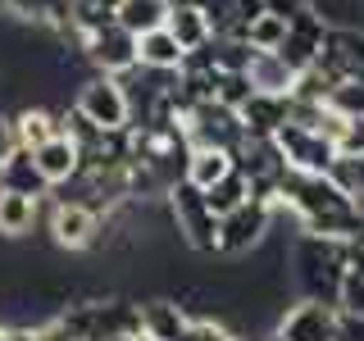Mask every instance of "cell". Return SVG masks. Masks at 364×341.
<instances>
[{
    "label": "cell",
    "mask_w": 364,
    "mask_h": 341,
    "mask_svg": "<svg viewBox=\"0 0 364 341\" xmlns=\"http://www.w3.org/2000/svg\"><path fill=\"white\" fill-rule=\"evenodd\" d=\"M278 210H291L301 232L314 237H337V242H355L364 232V219L355 200L323 173H282L278 178Z\"/></svg>",
    "instance_id": "1"
},
{
    "label": "cell",
    "mask_w": 364,
    "mask_h": 341,
    "mask_svg": "<svg viewBox=\"0 0 364 341\" xmlns=\"http://www.w3.org/2000/svg\"><path fill=\"white\" fill-rule=\"evenodd\" d=\"M291 264H296V287L305 291V301L337 305L341 273H346V242L301 232V237H296V246H291Z\"/></svg>",
    "instance_id": "2"
},
{
    "label": "cell",
    "mask_w": 364,
    "mask_h": 341,
    "mask_svg": "<svg viewBox=\"0 0 364 341\" xmlns=\"http://www.w3.org/2000/svg\"><path fill=\"white\" fill-rule=\"evenodd\" d=\"M168 196V219H173V232L187 242L196 255H219V219L205 205V191L191 187L187 178H178L173 187L164 191Z\"/></svg>",
    "instance_id": "3"
},
{
    "label": "cell",
    "mask_w": 364,
    "mask_h": 341,
    "mask_svg": "<svg viewBox=\"0 0 364 341\" xmlns=\"http://www.w3.org/2000/svg\"><path fill=\"white\" fill-rule=\"evenodd\" d=\"M73 109L82 114V119L91 123V128L100 132H119V128H132V105H128V91H123L119 77H87L82 87H77V100Z\"/></svg>",
    "instance_id": "4"
},
{
    "label": "cell",
    "mask_w": 364,
    "mask_h": 341,
    "mask_svg": "<svg viewBox=\"0 0 364 341\" xmlns=\"http://www.w3.org/2000/svg\"><path fill=\"white\" fill-rule=\"evenodd\" d=\"M182 136H187L191 151H228L232 155L242 146V119L237 109H223L219 100H200V105L187 109V123H182Z\"/></svg>",
    "instance_id": "5"
},
{
    "label": "cell",
    "mask_w": 364,
    "mask_h": 341,
    "mask_svg": "<svg viewBox=\"0 0 364 341\" xmlns=\"http://www.w3.org/2000/svg\"><path fill=\"white\" fill-rule=\"evenodd\" d=\"M341 332H346V318L337 314V305L305 301V296L273 323V341H341Z\"/></svg>",
    "instance_id": "6"
},
{
    "label": "cell",
    "mask_w": 364,
    "mask_h": 341,
    "mask_svg": "<svg viewBox=\"0 0 364 341\" xmlns=\"http://www.w3.org/2000/svg\"><path fill=\"white\" fill-rule=\"evenodd\" d=\"M273 146H278V155H282V164L291 168V173H333V141H328L323 132H314V128H301V123H282L278 132H273Z\"/></svg>",
    "instance_id": "7"
},
{
    "label": "cell",
    "mask_w": 364,
    "mask_h": 341,
    "mask_svg": "<svg viewBox=\"0 0 364 341\" xmlns=\"http://www.w3.org/2000/svg\"><path fill=\"white\" fill-rule=\"evenodd\" d=\"M273 205L264 200H246V205H237L232 214H223L219 219V255H250L259 242L269 237V227H273Z\"/></svg>",
    "instance_id": "8"
},
{
    "label": "cell",
    "mask_w": 364,
    "mask_h": 341,
    "mask_svg": "<svg viewBox=\"0 0 364 341\" xmlns=\"http://www.w3.org/2000/svg\"><path fill=\"white\" fill-rule=\"evenodd\" d=\"M82 60L105 77H123L128 68H136V37L123 32L119 23H105L100 32L82 37Z\"/></svg>",
    "instance_id": "9"
},
{
    "label": "cell",
    "mask_w": 364,
    "mask_h": 341,
    "mask_svg": "<svg viewBox=\"0 0 364 341\" xmlns=\"http://www.w3.org/2000/svg\"><path fill=\"white\" fill-rule=\"evenodd\" d=\"M323 41H328V23L318 18L314 9H305V14L287 18V37H282V45L273 55H278L291 73H305V68L323 55Z\"/></svg>",
    "instance_id": "10"
},
{
    "label": "cell",
    "mask_w": 364,
    "mask_h": 341,
    "mask_svg": "<svg viewBox=\"0 0 364 341\" xmlns=\"http://www.w3.org/2000/svg\"><path fill=\"white\" fill-rule=\"evenodd\" d=\"M50 237L60 250H91L100 237V214L91 205H77V200H60L50 210Z\"/></svg>",
    "instance_id": "11"
},
{
    "label": "cell",
    "mask_w": 364,
    "mask_h": 341,
    "mask_svg": "<svg viewBox=\"0 0 364 341\" xmlns=\"http://www.w3.org/2000/svg\"><path fill=\"white\" fill-rule=\"evenodd\" d=\"M337 82H364V28H328L323 55Z\"/></svg>",
    "instance_id": "12"
},
{
    "label": "cell",
    "mask_w": 364,
    "mask_h": 341,
    "mask_svg": "<svg viewBox=\"0 0 364 341\" xmlns=\"http://www.w3.org/2000/svg\"><path fill=\"white\" fill-rule=\"evenodd\" d=\"M246 136H273L282 123H291V96H273V91H250V100L237 109Z\"/></svg>",
    "instance_id": "13"
},
{
    "label": "cell",
    "mask_w": 364,
    "mask_h": 341,
    "mask_svg": "<svg viewBox=\"0 0 364 341\" xmlns=\"http://www.w3.org/2000/svg\"><path fill=\"white\" fill-rule=\"evenodd\" d=\"M32 159H37L46 187H68V182L82 173V151H77V146L68 141L64 132H55L46 146H37V151H32Z\"/></svg>",
    "instance_id": "14"
},
{
    "label": "cell",
    "mask_w": 364,
    "mask_h": 341,
    "mask_svg": "<svg viewBox=\"0 0 364 341\" xmlns=\"http://www.w3.org/2000/svg\"><path fill=\"white\" fill-rule=\"evenodd\" d=\"M136 314H141V337L146 341H182V332H187V323H191L187 305L164 301V296L136 305Z\"/></svg>",
    "instance_id": "15"
},
{
    "label": "cell",
    "mask_w": 364,
    "mask_h": 341,
    "mask_svg": "<svg viewBox=\"0 0 364 341\" xmlns=\"http://www.w3.org/2000/svg\"><path fill=\"white\" fill-rule=\"evenodd\" d=\"M0 191H18V196H46V178L37 168V159H32V151H23V146H14L5 159H0Z\"/></svg>",
    "instance_id": "16"
},
{
    "label": "cell",
    "mask_w": 364,
    "mask_h": 341,
    "mask_svg": "<svg viewBox=\"0 0 364 341\" xmlns=\"http://www.w3.org/2000/svg\"><path fill=\"white\" fill-rule=\"evenodd\" d=\"M337 314L350 323H364V246L346 242V273H341L337 291Z\"/></svg>",
    "instance_id": "17"
},
{
    "label": "cell",
    "mask_w": 364,
    "mask_h": 341,
    "mask_svg": "<svg viewBox=\"0 0 364 341\" xmlns=\"http://www.w3.org/2000/svg\"><path fill=\"white\" fill-rule=\"evenodd\" d=\"M136 64L151 73H178L182 68V45L168 37V28H155L146 37H136Z\"/></svg>",
    "instance_id": "18"
},
{
    "label": "cell",
    "mask_w": 364,
    "mask_h": 341,
    "mask_svg": "<svg viewBox=\"0 0 364 341\" xmlns=\"http://www.w3.org/2000/svg\"><path fill=\"white\" fill-rule=\"evenodd\" d=\"M9 128H14V146L37 151V146H46L55 132H60V119H55L50 109H41V105H23L14 119H9Z\"/></svg>",
    "instance_id": "19"
},
{
    "label": "cell",
    "mask_w": 364,
    "mask_h": 341,
    "mask_svg": "<svg viewBox=\"0 0 364 341\" xmlns=\"http://www.w3.org/2000/svg\"><path fill=\"white\" fill-rule=\"evenodd\" d=\"M164 18H168V0H119L114 5V23L123 32H132V37L164 28Z\"/></svg>",
    "instance_id": "20"
},
{
    "label": "cell",
    "mask_w": 364,
    "mask_h": 341,
    "mask_svg": "<svg viewBox=\"0 0 364 341\" xmlns=\"http://www.w3.org/2000/svg\"><path fill=\"white\" fill-rule=\"evenodd\" d=\"M246 77H250V87L255 91H273V96H287L291 91V68L278 60L273 50H255L250 55V64H246Z\"/></svg>",
    "instance_id": "21"
},
{
    "label": "cell",
    "mask_w": 364,
    "mask_h": 341,
    "mask_svg": "<svg viewBox=\"0 0 364 341\" xmlns=\"http://www.w3.org/2000/svg\"><path fill=\"white\" fill-rule=\"evenodd\" d=\"M41 214L37 196H18V191H0V237H28Z\"/></svg>",
    "instance_id": "22"
},
{
    "label": "cell",
    "mask_w": 364,
    "mask_h": 341,
    "mask_svg": "<svg viewBox=\"0 0 364 341\" xmlns=\"http://www.w3.org/2000/svg\"><path fill=\"white\" fill-rule=\"evenodd\" d=\"M164 28H168V37L182 45V55H191V50H200V45L214 41V32H210V23H205L200 9H168Z\"/></svg>",
    "instance_id": "23"
},
{
    "label": "cell",
    "mask_w": 364,
    "mask_h": 341,
    "mask_svg": "<svg viewBox=\"0 0 364 341\" xmlns=\"http://www.w3.org/2000/svg\"><path fill=\"white\" fill-rule=\"evenodd\" d=\"M232 173V155L228 151H191L187 155V168H182V178L191 182V187H200V191H210L219 178Z\"/></svg>",
    "instance_id": "24"
},
{
    "label": "cell",
    "mask_w": 364,
    "mask_h": 341,
    "mask_svg": "<svg viewBox=\"0 0 364 341\" xmlns=\"http://www.w3.org/2000/svg\"><path fill=\"white\" fill-rule=\"evenodd\" d=\"M246 200H250V182H246L242 173H237V168H232L228 178H219L210 191H205V205H210V214H214V219L232 214L237 205H246Z\"/></svg>",
    "instance_id": "25"
},
{
    "label": "cell",
    "mask_w": 364,
    "mask_h": 341,
    "mask_svg": "<svg viewBox=\"0 0 364 341\" xmlns=\"http://www.w3.org/2000/svg\"><path fill=\"white\" fill-rule=\"evenodd\" d=\"M328 178H333L350 200H364V155H337Z\"/></svg>",
    "instance_id": "26"
},
{
    "label": "cell",
    "mask_w": 364,
    "mask_h": 341,
    "mask_svg": "<svg viewBox=\"0 0 364 341\" xmlns=\"http://www.w3.org/2000/svg\"><path fill=\"white\" fill-rule=\"evenodd\" d=\"M282 37H287V18H273V14H259L255 23L246 28V45L250 50H278L282 45Z\"/></svg>",
    "instance_id": "27"
},
{
    "label": "cell",
    "mask_w": 364,
    "mask_h": 341,
    "mask_svg": "<svg viewBox=\"0 0 364 341\" xmlns=\"http://www.w3.org/2000/svg\"><path fill=\"white\" fill-rule=\"evenodd\" d=\"M250 91H255V87H250L246 73H219V77H214V100H219L223 109H242L250 100Z\"/></svg>",
    "instance_id": "28"
},
{
    "label": "cell",
    "mask_w": 364,
    "mask_h": 341,
    "mask_svg": "<svg viewBox=\"0 0 364 341\" xmlns=\"http://www.w3.org/2000/svg\"><path fill=\"white\" fill-rule=\"evenodd\" d=\"M328 109L341 119H364V82H337L328 91Z\"/></svg>",
    "instance_id": "29"
},
{
    "label": "cell",
    "mask_w": 364,
    "mask_h": 341,
    "mask_svg": "<svg viewBox=\"0 0 364 341\" xmlns=\"http://www.w3.org/2000/svg\"><path fill=\"white\" fill-rule=\"evenodd\" d=\"M232 332H228L223 323H214V318H191L187 332H182V341H228Z\"/></svg>",
    "instance_id": "30"
},
{
    "label": "cell",
    "mask_w": 364,
    "mask_h": 341,
    "mask_svg": "<svg viewBox=\"0 0 364 341\" xmlns=\"http://www.w3.org/2000/svg\"><path fill=\"white\" fill-rule=\"evenodd\" d=\"M259 5H264V14H273V18H296V14L310 9V0H259Z\"/></svg>",
    "instance_id": "31"
},
{
    "label": "cell",
    "mask_w": 364,
    "mask_h": 341,
    "mask_svg": "<svg viewBox=\"0 0 364 341\" xmlns=\"http://www.w3.org/2000/svg\"><path fill=\"white\" fill-rule=\"evenodd\" d=\"M32 337H37V341H73V337L64 332V323H60V318H50V323L32 328Z\"/></svg>",
    "instance_id": "32"
},
{
    "label": "cell",
    "mask_w": 364,
    "mask_h": 341,
    "mask_svg": "<svg viewBox=\"0 0 364 341\" xmlns=\"http://www.w3.org/2000/svg\"><path fill=\"white\" fill-rule=\"evenodd\" d=\"M9 151H14V128H9V119H5V109H0V159H5Z\"/></svg>",
    "instance_id": "33"
},
{
    "label": "cell",
    "mask_w": 364,
    "mask_h": 341,
    "mask_svg": "<svg viewBox=\"0 0 364 341\" xmlns=\"http://www.w3.org/2000/svg\"><path fill=\"white\" fill-rule=\"evenodd\" d=\"M9 341H37V337H32V328H9Z\"/></svg>",
    "instance_id": "34"
},
{
    "label": "cell",
    "mask_w": 364,
    "mask_h": 341,
    "mask_svg": "<svg viewBox=\"0 0 364 341\" xmlns=\"http://www.w3.org/2000/svg\"><path fill=\"white\" fill-rule=\"evenodd\" d=\"M200 0H168V9H196Z\"/></svg>",
    "instance_id": "35"
},
{
    "label": "cell",
    "mask_w": 364,
    "mask_h": 341,
    "mask_svg": "<svg viewBox=\"0 0 364 341\" xmlns=\"http://www.w3.org/2000/svg\"><path fill=\"white\" fill-rule=\"evenodd\" d=\"M0 341H9V328H0Z\"/></svg>",
    "instance_id": "36"
},
{
    "label": "cell",
    "mask_w": 364,
    "mask_h": 341,
    "mask_svg": "<svg viewBox=\"0 0 364 341\" xmlns=\"http://www.w3.org/2000/svg\"><path fill=\"white\" fill-rule=\"evenodd\" d=\"M228 341H242V337H228Z\"/></svg>",
    "instance_id": "37"
},
{
    "label": "cell",
    "mask_w": 364,
    "mask_h": 341,
    "mask_svg": "<svg viewBox=\"0 0 364 341\" xmlns=\"http://www.w3.org/2000/svg\"><path fill=\"white\" fill-rule=\"evenodd\" d=\"M0 9H5V0H0Z\"/></svg>",
    "instance_id": "38"
},
{
    "label": "cell",
    "mask_w": 364,
    "mask_h": 341,
    "mask_svg": "<svg viewBox=\"0 0 364 341\" xmlns=\"http://www.w3.org/2000/svg\"><path fill=\"white\" fill-rule=\"evenodd\" d=\"M141 341H146V337H141Z\"/></svg>",
    "instance_id": "39"
}]
</instances>
